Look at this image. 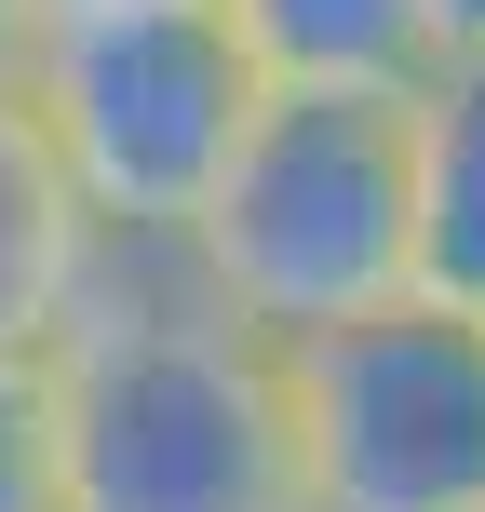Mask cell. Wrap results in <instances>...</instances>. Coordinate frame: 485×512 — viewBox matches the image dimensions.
Returning <instances> with one entry per match:
<instances>
[{
  "label": "cell",
  "mask_w": 485,
  "mask_h": 512,
  "mask_svg": "<svg viewBox=\"0 0 485 512\" xmlns=\"http://www.w3.org/2000/svg\"><path fill=\"white\" fill-rule=\"evenodd\" d=\"M256 54L216 0H135V14H41L14 54V108L41 135L81 230L176 243L203 216L230 135L256 122Z\"/></svg>",
  "instance_id": "obj_3"
},
{
  "label": "cell",
  "mask_w": 485,
  "mask_h": 512,
  "mask_svg": "<svg viewBox=\"0 0 485 512\" xmlns=\"http://www.w3.org/2000/svg\"><path fill=\"white\" fill-rule=\"evenodd\" d=\"M472 512H485V499H472Z\"/></svg>",
  "instance_id": "obj_12"
},
{
  "label": "cell",
  "mask_w": 485,
  "mask_h": 512,
  "mask_svg": "<svg viewBox=\"0 0 485 512\" xmlns=\"http://www.w3.org/2000/svg\"><path fill=\"white\" fill-rule=\"evenodd\" d=\"M68 283H81V216H68V189H54L41 135H27L14 81H0V351H41L54 310H68Z\"/></svg>",
  "instance_id": "obj_7"
},
{
  "label": "cell",
  "mask_w": 485,
  "mask_h": 512,
  "mask_svg": "<svg viewBox=\"0 0 485 512\" xmlns=\"http://www.w3.org/2000/svg\"><path fill=\"white\" fill-rule=\"evenodd\" d=\"M41 14H135V0H41Z\"/></svg>",
  "instance_id": "obj_11"
},
{
  "label": "cell",
  "mask_w": 485,
  "mask_h": 512,
  "mask_svg": "<svg viewBox=\"0 0 485 512\" xmlns=\"http://www.w3.org/2000/svg\"><path fill=\"white\" fill-rule=\"evenodd\" d=\"M27 27H41V0H0V81H14V54H27Z\"/></svg>",
  "instance_id": "obj_9"
},
{
  "label": "cell",
  "mask_w": 485,
  "mask_h": 512,
  "mask_svg": "<svg viewBox=\"0 0 485 512\" xmlns=\"http://www.w3.org/2000/svg\"><path fill=\"white\" fill-rule=\"evenodd\" d=\"M405 95H378V81H270L256 122L230 135V162H216L203 216L176 230L189 283L216 310H243L256 337H297V324H337L364 297H405L418 283Z\"/></svg>",
  "instance_id": "obj_2"
},
{
  "label": "cell",
  "mask_w": 485,
  "mask_h": 512,
  "mask_svg": "<svg viewBox=\"0 0 485 512\" xmlns=\"http://www.w3.org/2000/svg\"><path fill=\"white\" fill-rule=\"evenodd\" d=\"M432 27L445 41H485V0H432Z\"/></svg>",
  "instance_id": "obj_10"
},
{
  "label": "cell",
  "mask_w": 485,
  "mask_h": 512,
  "mask_svg": "<svg viewBox=\"0 0 485 512\" xmlns=\"http://www.w3.org/2000/svg\"><path fill=\"white\" fill-rule=\"evenodd\" d=\"M310 512H472L485 499V310L459 297H364L283 337Z\"/></svg>",
  "instance_id": "obj_4"
},
{
  "label": "cell",
  "mask_w": 485,
  "mask_h": 512,
  "mask_svg": "<svg viewBox=\"0 0 485 512\" xmlns=\"http://www.w3.org/2000/svg\"><path fill=\"white\" fill-rule=\"evenodd\" d=\"M54 351H0V512H54Z\"/></svg>",
  "instance_id": "obj_8"
},
{
  "label": "cell",
  "mask_w": 485,
  "mask_h": 512,
  "mask_svg": "<svg viewBox=\"0 0 485 512\" xmlns=\"http://www.w3.org/2000/svg\"><path fill=\"white\" fill-rule=\"evenodd\" d=\"M54 512H310L283 337L216 310L176 243L81 230V283L54 310Z\"/></svg>",
  "instance_id": "obj_1"
},
{
  "label": "cell",
  "mask_w": 485,
  "mask_h": 512,
  "mask_svg": "<svg viewBox=\"0 0 485 512\" xmlns=\"http://www.w3.org/2000/svg\"><path fill=\"white\" fill-rule=\"evenodd\" d=\"M216 14L256 54V81H378V95H405L445 54L432 0H216Z\"/></svg>",
  "instance_id": "obj_6"
},
{
  "label": "cell",
  "mask_w": 485,
  "mask_h": 512,
  "mask_svg": "<svg viewBox=\"0 0 485 512\" xmlns=\"http://www.w3.org/2000/svg\"><path fill=\"white\" fill-rule=\"evenodd\" d=\"M418 135V297L485 310V41H445L405 95Z\"/></svg>",
  "instance_id": "obj_5"
}]
</instances>
